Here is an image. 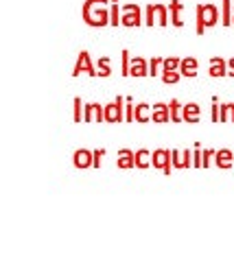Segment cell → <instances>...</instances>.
Returning <instances> with one entry per match:
<instances>
[{"instance_id": "obj_24", "label": "cell", "mask_w": 234, "mask_h": 262, "mask_svg": "<svg viewBox=\"0 0 234 262\" xmlns=\"http://www.w3.org/2000/svg\"><path fill=\"white\" fill-rule=\"evenodd\" d=\"M180 77H182L180 70H162V83H166V85L177 83V81H180Z\"/></svg>"}, {"instance_id": "obj_20", "label": "cell", "mask_w": 234, "mask_h": 262, "mask_svg": "<svg viewBox=\"0 0 234 262\" xmlns=\"http://www.w3.org/2000/svg\"><path fill=\"white\" fill-rule=\"evenodd\" d=\"M219 122H234V103H225V105H221Z\"/></svg>"}, {"instance_id": "obj_31", "label": "cell", "mask_w": 234, "mask_h": 262, "mask_svg": "<svg viewBox=\"0 0 234 262\" xmlns=\"http://www.w3.org/2000/svg\"><path fill=\"white\" fill-rule=\"evenodd\" d=\"M103 155H105V151H103V149L92 151V166H94V168H101V160H103Z\"/></svg>"}, {"instance_id": "obj_29", "label": "cell", "mask_w": 234, "mask_h": 262, "mask_svg": "<svg viewBox=\"0 0 234 262\" xmlns=\"http://www.w3.org/2000/svg\"><path fill=\"white\" fill-rule=\"evenodd\" d=\"M215 153L212 149H206V151H201V168H208L210 166V158H215Z\"/></svg>"}, {"instance_id": "obj_35", "label": "cell", "mask_w": 234, "mask_h": 262, "mask_svg": "<svg viewBox=\"0 0 234 262\" xmlns=\"http://www.w3.org/2000/svg\"><path fill=\"white\" fill-rule=\"evenodd\" d=\"M182 162H184V168H190L193 166V153L190 151H182Z\"/></svg>"}, {"instance_id": "obj_5", "label": "cell", "mask_w": 234, "mask_h": 262, "mask_svg": "<svg viewBox=\"0 0 234 262\" xmlns=\"http://www.w3.org/2000/svg\"><path fill=\"white\" fill-rule=\"evenodd\" d=\"M151 166L160 168L164 175H171L173 170V160H171V151L168 149H156L151 153Z\"/></svg>"}, {"instance_id": "obj_2", "label": "cell", "mask_w": 234, "mask_h": 262, "mask_svg": "<svg viewBox=\"0 0 234 262\" xmlns=\"http://www.w3.org/2000/svg\"><path fill=\"white\" fill-rule=\"evenodd\" d=\"M219 22V9L215 5H199L197 7V35H204L208 27Z\"/></svg>"}, {"instance_id": "obj_8", "label": "cell", "mask_w": 234, "mask_h": 262, "mask_svg": "<svg viewBox=\"0 0 234 262\" xmlns=\"http://www.w3.org/2000/svg\"><path fill=\"white\" fill-rule=\"evenodd\" d=\"M83 120L86 122H103L105 120V107L99 103H88L86 112H83Z\"/></svg>"}, {"instance_id": "obj_30", "label": "cell", "mask_w": 234, "mask_h": 262, "mask_svg": "<svg viewBox=\"0 0 234 262\" xmlns=\"http://www.w3.org/2000/svg\"><path fill=\"white\" fill-rule=\"evenodd\" d=\"M120 55H123V77H129V66H132V57H129L127 48H125V51L120 53Z\"/></svg>"}, {"instance_id": "obj_25", "label": "cell", "mask_w": 234, "mask_h": 262, "mask_svg": "<svg viewBox=\"0 0 234 262\" xmlns=\"http://www.w3.org/2000/svg\"><path fill=\"white\" fill-rule=\"evenodd\" d=\"M96 72H99V77H110V75H112V66H110V59H108V57H101V59H99Z\"/></svg>"}, {"instance_id": "obj_16", "label": "cell", "mask_w": 234, "mask_h": 262, "mask_svg": "<svg viewBox=\"0 0 234 262\" xmlns=\"http://www.w3.org/2000/svg\"><path fill=\"white\" fill-rule=\"evenodd\" d=\"M118 168H134L136 166V153L129 149H120L118 151Z\"/></svg>"}, {"instance_id": "obj_10", "label": "cell", "mask_w": 234, "mask_h": 262, "mask_svg": "<svg viewBox=\"0 0 234 262\" xmlns=\"http://www.w3.org/2000/svg\"><path fill=\"white\" fill-rule=\"evenodd\" d=\"M151 120L158 122V125H164V122L171 120V112H168V105L164 103H156L151 107Z\"/></svg>"}, {"instance_id": "obj_15", "label": "cell", "mask_w": 234, "mask_h": 262, "mask_svg": "<svg viewBox=\"0 0 234 262\" xmlns=\"http://www.w3.org/2000/svg\"><path fill=\"white\" fill-rule=\"evenodd\" d=\"M197 68H199V63L195 57H186V59L180 61V72L184 77H197Z\"/></svg>"}, {"instance_id": "obj_9", "label": "cell", "mask_w": 234, "mask_h": 262, "mask_svg": "<svg viewBox=\"0 0 234 262\" xmlns=\"http://www.w3.org/2000/svg\"><path fill=\"white\" fill-rule=\"evenodd\" d=\"M72 164H75V168H90L92 166V151L88 149H77L75 155H72Z\"/></svg>"}, {"instance_id": "obj_34", "label": "cell", "mask_w": 234, "mask_h": 262, "mask_svg": "<svg viewBox=\"0 0 234 262\" xmlns=\"http://www.w3.org/2000/svg\"><path fill=\"white\" fill-rule=\"evenodd\" d=\"M193 166L201 168V149H199V144L195 146V151H193Z\"/></svg>"}, {"instance_id": "obj_1", "label": "cell", "mask_w": 234, "mask_h": 262, "mask_svg": "<svg viewBox=\"0 0 234 262\" xmlns=\"http://www.w3.org/2000/svg\"><path fill=\"white\" fill-rule=\"evenodd\" d=\"M105 3L108 0H86L83 5V20L86 24L90 27H105L110 24V13L105 9Z\"/></svg>"}, {"instance_id": "obj_26", "label": "cell", "mask_w": 234, "mask_h": 262, "mask_svg": "<svg viewBox=\"0 0 234 262\" xmlns=\"http://www.w3.org/2000/svg\"><path fill=\"white\" fill-rule=\"evenodd\" d=\"M112 9H110V24L112 27H118L120 24V9H118V5H116V0H112Z\"/></svg>"}, {"instance_id": "obj_23", "label": "cell", "mask_w": 234, "mask_h": 262, "mask_svg": "<svg viewBox=\"0 0 234 262\" xmlns=\"http://www.w3.org/2000/svg\"><path fill=\"white\" fill-rule=\"evenodd\" d=\"M72 107H75V112H72V118H75V122H81L83 120L86 105L81 103V98H79V96H75V101H72Z\"/></svg>"}, {"instance_id": "obj_17", "label": "cell", "mask_w": 234, "mask_h": 262, "mask_svg": "<svg viewBox=\"0 0 234 262\" xmlns=\"http://www.w3.org/2000/svg\"><path fill=\"white\" fill-rule=\"evenodd\" d=\"M151 107L147 103H140V105H136V112H134V120L136 122H140V125H144V122H149L151 120Z\"/></svg>"}, {"instance_id": "obj_27", "label": "cell", "mask_w": 234, "mask_h": 262, "mask_svg": "<svg viewBox=\"0 0 234 262\" xmlns=\"http://www.w3.org/2000/svg\"><path fill=\"white\" fill-rule=\"evenodd\" d=\"M162 57H153V59L149 61V75L151 77H156V75H160V66H162Z\"/></svg>"}, {"instance_id": "obj_22", "label": "cell", "mask_w": 234, "mask_h": 262, "mask_svg": "<svg viewBox=\"0 0 234 262\" xmlns=\"http://www.w3.org/2000/svg\"><path fill=\"white\" fill-rule=\"evenodd\" d=\"M221 22L225 24V27L232 24V3L230 0H223L221 3Z\"/></svg>"}, {"instance_id": "obj_36", "label": "cell", "mask_w": 234, "mask_h": 262, "mask_svg": "<svg viewBox=\"0 0 234 262\" xmlns=\"http://www.w3.org/2000/svg\"><path fill=\"white\" fill-rule=\"evenodd\" d=\"M228 75H230V77H234V57L228 61Z\"/></svg>"}, {"instance_id": "obj_19", "label": "cell", "mask_w": 234, "mask_h": 262, "mask_svg": "<svg viewBox=\"0 0 234 262\" xmlns=\"http://www.w3.org/2000/svg\"><path fill=\"white\" fill-rule=\"evenodd\" d=\"M151 166V153L147 149L136 151V168H149Z\"/></svg>"}, {"instance_id": "obj_33", "label": "cell", "mask_w": 234, "mask_h": 262, "mask_svg": "<svg viewBox=\"0 0 234 262\" xmlns=\"http://www.w3.org/2000/svg\"><path fill=\"white\" fill-rule=\"evenodd\" d=\"M134 112H136V107H134L132 98L127 96V107H125V120H127V122H132V120H134Z\"/></svg>"}, {"instance_id": "obj_14", "label": "cell", "mask_w": 234, "mask_h": 262, "mask_svg": "<svg viewBox=\"0 0 234 262\" xmlns=\"http://www.w3.org/2000/svg\"><path fill=\"white\" fill-rule=\"evenodd\" d=\"M210 77H215V79H219V77H225L228 75V63H225L221 57H212L210 59Z\"/></svg>"}, {"instance_id": "obj_13", "label": "cell", "mask_w": 234, "mask_h": 262, "mask_svg": "<svg viewBox=\"0 0 234 262\" xmlns=\"http://www.w3.org/2000/svg\"><path fill=\"white\" fill-rule=\"evenodd\" d=\"M215 164L219 168H232V164H234V153L230 149H219L215 153Z\"/></svg>"}, {"instance_id": "obj_3", "label": "cell", "mask_w": 234, "mask_h": 262, "mask_svg": "<svg viewBox=\"0 0 234 262\" xmlns=\"http://www.w3.org/2000/svg\"><path fill=\"white\" fill-rule=\"evenodd\" d=\"M144 24L147 27H153V24H160V27H166L168 24V11L164 5H149L144 9Z\"/></svg>"}, {"instance_id": "obj_7", "label": "cell", "mask_w": 234, "mask_h": 262, "mask_svg": "<svg viewBox=\"0 0 234 262\" xmlns=\"http://www.w3.org/2000/svg\"><path fill=\"white\" fill-rule=\"evenodd\" d=\"M120 24H123V27H140L142 24L140 7L138 5H125L123 15H120Z\"/></svg>"}, {"instance_id": "obj_28", "label": "cell", "mask_w": 234, "mask_h": 262, "mask_svg": "<svg viewBox=\"0 0 234 262\" xmlns=\"http://www.w3.org/2000/svg\"><path fill=\"white\" fill-rule=\"evenodd\" d=\"M162 70H180V59L177 57H166L162 61Z\"/></svg>"}, {"instance_id": "obj_37", "label": "cell", "mask_w": 234, "mask_h": 262, "mask_svg": "<svg viewBox=\"0 0 234 262\" xmlns=\"http://www.w3.org/2000/svg\"><path fill=\"white\" fill-rule=\"evenodd\" d=\"M232 24H234V15H232Z\"/></svg>"}, {"instance_id": "obj_21", "label": "cell", "mask_w": 234, "mask_h": 262, "mask_svg": "<svg viewBox=\"0 0 234 262\" xmlns=\"http://www.w3.org/2000/svg\"><path fill=\"white\" fill-rule=\"evenodd\" d=\"M182 107H184V105H180V101H177V98H173V101L168 103V112H171V122H180V120H182Z\"/></svg>"}, {"instance_id": "obj_32", "label": "cell", "mask_w": 234, "mask_h": 262, "mask_svg": "<svg viewBox=\"0 0 234 262\" xmlns=\"http://www.w3.org/2000/svg\"><path fill=\"white\" fill-rule=\"evenodd\" d=\"M171 160H173V168H184V162H182V153L173 149L171 151Z\"/></svg>"}, {"instance_id": "obj_11", "label": "cell", "mask_w": 234, "mask_h": 262, "mask_svg": "<svg viewBox=\"0 0 234 262\" xmlns=\"http://www.w3.org/2000/svg\"><path fill=\"white\" fill-rule=\"evenodd\" d=\"M149 75V63L142 57H134L129 66V77H147Z\"/></svg>"}, {"instance_id": "obj_6", "label": "cell", "mask_w": 234, "mask_h": 262, "mask_svg": "<svg viewBox=\"0 0 234 262\" xmlns=\"http://www.w3.org/2000/svg\"><path fill=\"white\" fill-rule=\"evenodd\" d=\"M81 72H88L90 77H99V72H96V68H94L92 61H90V53H88V51L79 53L77 63H75V70H72V77H79Z\"/></svg>"}, {"instance_id": "obj_18", "label": "cell", "mask_w": 234, "mask_h": 262, "mask_svg": "<svg viewBox=\"0 0 234 262\" xmlns=\"http://www.w3.org/2000/svg\"><path fill=\"white\" fill-rule=\"evenodd\" d=\"M168 9H171V22L175 24V27H184V20L180 18L184 7H182L180 0H171V3H168Z\"/></svg>"}, {"instance_id": "obj_4", "label": "cell", "mask_w": 234, "mask_h": 262, "mask_svg": "<svg viewBox=\"0 0 234 262\" xmlns=\"http://www.w3.org/2000/svg\"><path fill=\"white\" fill-rule=\"evenodd\" d=\"M123 120H125V98L116 96V101L105 105V122L116 125V122H123Z\"/></svg>"}, {"instance_id": "obj_12", "label": "cell", "mask_w": 234, "mask_h": 262, "mask_svg": "<svg viewBox=\"0 0 234 262\" xmlns=\"http://www.w3.org/2000/svg\"><path fill=\"white\" fill-rule=\"evenodd\" d=\"M201 118V112H199V105L197 103H186L182 107V120L184 122H190V125H195V122H199Z\"/></svg>"}]
</instances>
